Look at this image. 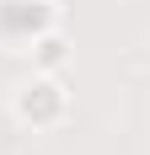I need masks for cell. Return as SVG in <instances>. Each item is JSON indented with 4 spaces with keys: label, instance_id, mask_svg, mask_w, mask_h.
Returning <instances> with one entry per match:
<instances>
[{
    "label": "cell",
    "instance_id": "6da1fadb",
    "mask_svg": "<svg viewBox=\"0 0 150 155\" xmlns=\"http://www.w3.org/2000/svg\"><path fill=\"white\" fill-rule=\"evenodd\" d=\"M11 112H16V123H27V128H59L70 118V86H64V75L32 70V80L16 86Z\"/></svg>",
    "mask_w": 150,
    "mask_h": 155
},
{
    "label": "cell",
    "instance_id": "7a4b0ae2",
    "mask_svg": "<svg viewBox=\"0 0 150 155\" xmlns=\"http://www.w3.org/2000/svg\"><path fill=\"white\" fill-rule=\"evenodd\" d=\"M48 27H59V5L54 0H0V43L27 48Z\"/></svg>",
    "mask_w": 150,
    "mask_h": 155
},
{
    "label": "cell",
    "instance_id": "3957f363",
    "mask_svg": "<svg viewBox=\"0 0 150 155\" xmlns=\"http://www.w3.org/2000/svg\"><path fill=\"white\" fill-rule=\"evenodd\" d=\"M27 54H32V70L64 75V64H70V38H64L59 27H48L43 38H32V43H27Z\"/></svg>",
    "mask_w": 150,
    "mask_h": 155
}]
</instances>
